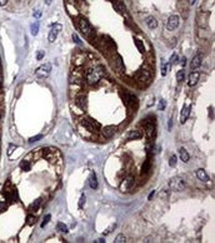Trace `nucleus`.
Instances as JSON below:
<instances>
[{"instance_id":"nucleus-35","label":"nucleus","mask_w":215,"mask_h":243,"mask_svg":"<svg viewBox=\"0 0 215 243\" xmlns=\"http://www.w3.org/2000/svg\"><path fill=\"white\" fill-rule=\"evenodd\" d=\"M176 155H171L170 158H169V166L170 167H175L176 166Z\"/></svg>"},{"instance_id":"nucleus-17","label":"nucleus","mask_w":215,"mask_h":243,"mask_svg":"<svg viewBox=\"0 0 215 243\" xmlns=\"http://www.w3.org/2000/svg\"><path fill=\"white\" fill-rule=\"evenodd\" d=\"M141 137H143V134L140 133V132L138 130H130L128 135H127V139L128 140H135V139H140Z\"/></svg>"},{"instance_id":"nucleus-13","label":"nucleus","mask_w":215,"mask_h":243,"mask_svg":"<svg viewBox=\"0 0 215 243\" xmlns=\"http://www.w3.org/2000/svg\"><path fill=\"white\" fill-rule=\"evenodd\" d=\"M101 132H103V135L105 137L106 139L113 138L114 134L116 133V127H114V125H106V127H104Z\"/></svg>"},{"instance_id":"nucleus-26","label":"nucleus","mask_w":215,"mask_h":243,"mask_svg":"<svg viewBox=\"0 0 215 243\" xmlns=\"http://www.w3.org/2000/svg\"><path fill=\"white\" fill-rule=\"evenodd\" d=\"M20 168H22V171H24V172H29L30 171V163L28 161H22L20 162Z\"/></svg>"},{"instance_id":"nucleus-4","label":"nucleus","mask_w":215,"mask_h":243,"mask_svg":"<svg viewBox=\"0 0 215 243\" xmlns=\"http://www.w3.org/2000/svg\"><path fill=\"white\" fill-rule=\"evenodd\" d=\"M51 72V65L50 64H43L41 67H39L35 72V75L39 79H45L49 77V74Z\"/></svg>"},{"instance_id":"nucleus-48","label":"nucleus","mask_w":215,"mask_h":243,"mask_svg":"<svg viewBox=\"0 0 215 243\" xmlns=\"http://www.w3.org/2000/svg\"><path fill=\"white\" fill-rule=\"evenodd\" d=\"M34 17H35V18H39V17H40V12H35V13H34Z\"/></svg>"},{"instance_id":"nucleus-27","label":"nucleus","mask_w":215,"mask_h":243,"mask_svg":"<svg viewBox=\"0 0 215 243\" xmlns=\"http://www.w3.org/2000/svg\"><path fill=\"white\" fill-rule=\"evenodd\" d=\"M30 31H31V34H33V35L38 34V31H39V22H38V20L31 24V30Z\"/></svg>"},{"instance_id":"nucleus-11","label":"nucleus","mask_w":215,"mask_h":243,"mask_svg":"<svg viewBox=\"0 0 215 243\" xmlns=\"http://www.w3.org/2000/svg\"><path fill=\"white\" fill-rule=\"evenodd\" d=\"M4 195H5V198H6L10 203L17 202V200H18V193H17V189H15V188L6 189V191L4 192Z\"/></svg>"},{"instance_id":"nucleus-21","label":"nucleus","mask_w":215,"mask_h":243,"mask_svg":"<svg viewBox=\"0 0 215 243\" xmlns=\"http://www.w3.org/2000/svg\"><path fill=\"white\" fill-rule=\"evenodd\" d=\"M196 177L200 179V181H203V182H208V181H209L208 174H206V172L204 171V169H198V171H196Z\"/></svg>"},{"instance_id":"nucleus-51","label":"nucleus","mask_w":215,"mask_h":243,"mask_svg":"<svg viewBox=\"0 0 215 243\" xmlns=\"http://www.w3.org/2000/svg\"><path fill=\"white\" fill-rule=\"evenodd\" d=\"M185 60H186L185 58H183V60H181V65H183V67H184V65H185V63H186Z\"/></svg>"},{"instance_id":"nucleus-6","label":"nucleus","mask_w":215,"mask_h":243,"mask_svg":"<svg viewBox=\"0 0 215 243\" xmlns=\"http://www.w3.org/2000/svg\"><path fill=\"white\" fill-rule=\"evenodd\" d=\"M78 26H79V29L83 34H85V35H89V33L91 31V26L90 24H89V22L86 19H84V18H80L79 19V22H78Z\"/></svg>"},{"instance_id":"nucleus-42","label":"nucleus","mask_w":215,"mask_h":243,"mask_svg":"<svg viewBox=\"0 0 215 243\" xmlns=\"http://www.w3.org/2000/svg\"><path fill=\"white\" fill-rule=\"evenodd\" d=\"M14 149H17V145H15V144H10L9 145V148H8V155H10V154H12V152L14 150Z\"/></svg>"},{"instance_id":"nucleus-47","label":"nucleus","mask_w":215,"mask_h":243,"mask_svg":"<svg viewBox=\"0 0 215 243\" xmlns=\"http://www.w3.org/2000/svg\"><path fill=\"white\" fill-rule=\"evenodd\" d=\"M3 88V75H1V73H0V89Z\"/></svg>"},{"instance_id":"nucleus-25","label":"nucleus","mask_w":215,"mask_h":243,"mask_svg":"<svg viewBox=\"0 0 215 243\" xmlns=\"http://www.w3.org/2000/svg\"><path fill=\"white\" fill-rule=\"evenodd\" d=\"M56 228H58V231L63 232V233H68V232H69V229H68L66 224H65V223H63V222H59V223L56 224Z\"/></svg>"},{"instance_id":"nucleus-40","label":"nucleus","mask_w":215,"mask_h":243,"mask_svg":"<svg viewBox=\"0 0 215 243\" xmlns=\"http://www.w3.org/2000/svg\"><path fill=\"white\" fill-rule=\"evenodd\" d=\"M6 209H8V204L5 203V202H0V213L5 212Z\"/></svg>"},{"instance_id":"nucleus-9","label":"nucleus","mask_w":215,"mask_h":243,"mask_svg":"<svg viewBox=\"0 0 215 243\" xmlns=\"http://www.w3.org/2000/svg\"><path fill=\"white\" fill-rule=\"evenodd\" d=\"M134 177H127L125 178V181L122 183V186H120V188H122V191L124 192H129L130 189H133L134 187Z\"/></svg>"},{"instance_id":"nucleus-37","label":"nucleus","mask_w":215,"mask_h":243,"mask_svg":"<svg viewBox=\"0 0 215 243\" xmlns=\"http://www.w3.org/2000/svg\"><path fill=\"white\" fill-rule=\"evenodd\" d=\"M43 138V135H35V137H31V138L29 139V143H35V142H38L39 139H41Z\"/></svg>"},{"instance_id":"nucleus-7","label":"nucleus","mask_w":215,"mask_h":243,"mask_svg":"<svg viewBox=\"0 0 215 243\" xmlns=\"http://www.w3.org/2000/svg\"><path fill=\"white\" fill-rule=\"evenodd\" d=\"M179 23H180L179 17H178V15H171V17L168 19V23H166L168 30H175L178 26H179Z\"/></svg>"},{"instance_id":"nucleus-49","label":"nucleus","mask_w":215,"mask_h":243,"mask_svg":"<svg viewBox=\"0 0 215 243\" xmlns=\"http://www.w3.org/2000/svg\"><path fill=\"white\" fill-rule=\"evenodd\" d=\"M153 195H154V191H153V192H151V193H150V194H149V197H148V199H149V200H150V199H151V198H153Z\"/></svg>"},{"instance_id":"nucleus-18","label":"nucleus","mask_w":215,"mask_h":243,"mask_svg":"<svg viewBox=\"0 0 215 243\" xmlns=\"http://www.w3.org/2000/svg\"><path fill=\"white\" fill-rule=\"evenodd\" d=\"M144 127H145V129H146V133H148L150 137L153 135L154 129H155V127H154V124H153V122L145 120V122H144Z\"/></svg>"},{"instance_id":"nucleus-16","label":"nucleus","mask_w":215,"mask_h":243,"mask_svg":"<svg viewBox=\"0 0 215 243\" xmlns=\"http://www.w3.org/2000/svg\"><path fill=\"white\" fill-rule=\"evenodd\" d=\"M200 65H201V55L198 54L193 58V60L190 63V68H191V70H194V69H198Z\"/></svg>"},{"instance_id":"nucleus-2","label":"nucleus","mask_w":215,"mask_h":243,"mask_svg":"<svg viewBox=\"0 0 215 243\" xmlns=\"http://www.w3.org/2000/svg\"><path fill=\"white\" fill-rule=\"evenodd\" d=\"M122 97H123V100L124 103L128 105V107L133 108V109H136L138 108V104H139V100L136 98L134 94H130V93H127V92H123L122 93Z\"/></svg>"},{"instance_id":"nucleus-55","label":"nucleus","mask_w":215,"mask_h":243,"mask_svg":"<svg viewBox=\"0 0 215 243\" xmlns=\"http://www.w3.org/2000/svg\"><path fill=\"white\" fill-rule=\"evenodd\" d=\"M0 140H1V139H0Z\"/></svg>"},{"instance_id":"nucleus-29","label":"nucleus","mask_w":215,"mask_h":243,"mask_svg":"<svg viewBox=\"0 0 215 243\" xmlns=\"http://www.w3.org/2000/svg\"><path fill=\"white\" fill-rule=\"evenodd\" d=\"M35 222H36V217H35V216L29 214L28 217H27V224H29V226H34V224H35Z\"/></svg>"},{"instance_id":"nucleus-38","label":"nucleus","mask_w":215,"mask_h":243,"mask_svg":"<svg viewBox=\"0 0 215 243\" xmlns=\"http://www.w3.org/2000/svg\"><path fill=\"white\" fill-rule=\"evenodd\" d=\"M165 107H166V102L164 99H161L160 100V103H159V107H158V109L159 110H164L165 109Z\"/></svg>"},{"instance_id":"nucleus-24","label":"nucleus","mask_w":215,"mask_h":243,"mask_svg":"<svg viewBox=\"0 0 215 243\" xmlns=\"http://www.w3.org/2000/svg\"><path fill=\"white\" fill-rule=\"evenodd\" d=\"M150 169V161L146 159L144 163H143V167H141V174H146Z\"/></svg>"},{"instance_id":"nucleus-34","label":"nucleus","mask_w":215,"mask_h":243,"mask_svg":"<svg viewBox=\"0 0 215 243\" xmlns=\"http://www.w3.org/2000/svg\"><path fill=\"white\" fill-rule=\"evenodd\" d=\"M184 77H185V74H184V70H179L176 74V80L178 82H183L184 80Z\"/></svg>"},{"instance_id":"nucleus-44","label":"nucleus","mask_w":215,"mask_h":243,"mask_svg":"<svg viewBox=\"0 0 215 243\" xmlns=\"http://www.w3.org/2000/svg\"><path fill=\"white\" fill-rule=\"evenodd\" d=\"M176 59H178V55H176V54H173L171 58H170V63H171V64H175Z\"/></svg>"},{"instance_id":"nucleus-15","label":"nucleus","mask_w":215,"mask_h":243,"mask_svg":"<svg viewBox=\"0 0 215 243\" xmlns=\"http://www.w3.org/2000/svg\"><path fill=\"white\" fill-rule=\"evenodd\" d=\"M199 78H200V74H199L198 72H193V73H190V75H189V80H188L189 87L196 85V83H198V80H199Z\"/></svg>"},{"instance_id":"nucleus-52","label":"nucleus","mask_w":215,"mask_h":243,"mask_svg":"<svg viewBox=\"0 0 215 243\" xmlns=\"http://www.w3.org/2000/svg\"><path fill=\"white\" fill-rule=\"evenodd\" d=\"M51 1H53V0H45V4H46V5H50Z\"/></svg>"},{"instance_id":"nucleus-20","label":"nucleus","mask_w":215,"mask_h":243,"mask_svg":"<svg viewBox=\"0 0 215 243\" xmlns=\"http://www.w3.org/2000/svg\"><path fill=\"white\" fill-rule=\"evenodd\" d=\"M145 22H146V25H148L149 29H155L156 26H158V22H156V19L154 17H149Z\"/></svg>"},{"instance_id":"nucleus-28","label":"nucleus","mask_w":215,"mask_h":243,"mask_svg":"<svg viewBox=\"0 0 215 243\" xmlns=\"http://www.w3.org/2000/svg\"><path fill=\"white\" fill-rule=\"evenodd\" d=\"M40 203H41V199H40V198H38L36 200H34V203H31V204H30V207H29V210H36V209L39 208Z\"/></svg>"},{"instance_id":"nucleus-5","label":"nucleus","mask_w":215,"mask_h":243,"mask_svg":"<svg viewBox=\"0 0 215 243\" xmlns=\"http://www.w3.org/2000/svg\"><path fill=\"white\" fill-rule=\"evenodd\" d=\"M81 125L85 127L88 130H100V123L96 122L95 119H83L81 120Z\"/></svg>"},{"instance_id":"nucleus-14","label":"nucleus","mask_w":215,"mask_h":243,"mask_svg":"<svg viewBox=\"0 0 215 243\" xmlns=\"http://www.w3.org/2000/svg\"><path fill=\"white\" fill-rule=\"evenodd\" d=\"M189 114H190V107H189V105H184L183 109H181V112H180V123L181 124H184L188 120Z\"/></svg>"},{"instance_id":"nucleus-54","label":"nucleus","mask_w":215,"mask_h":243,"mask_svg":"<svg viewBox=\"0 0 215 243\" xmlns=\"http://www.w3.org/2000/svg\"><path fill=\"white\" fill-rule=\"evenodd\" d=\"M104 242H105V241H104V239H101V238L96 241V243H104Z\"/></svg>"},{"instance_id":"nucleus-3","label":"nucleus","mask_w":215,"mask_h":243,"mask_svg":"<svg viewBox=\"0 0 215 243\" xmlns=\"http://www.w3.org/2000/svg\"><path fill=\"white\" fill-rule=\"evenodd\" d=\"M169 187L173 189V191L180 192V191H183V189H184V187H185V182H184V179H183L181 177H174V178H171V179H170Z\"/></svg>"},{"instance_id":"nucleus-10","label":"nucleus","mask_w":215,"mask_h":243,"mask_svg":"<svg viewBox=\"0 0 215 243\" xmlns=\"http://www.w3.org/2000/svg\"><path fill=\"white\" fill-rule=\"evenodd\" d=\"M150 78H151L150 73L146 70V69H141V70L139 72V74H138V82H139V83L148 84V83L150 82Z\"/></svg>"},{"instance_id":"nucleus-31","label":"nucleus","mask_w":215,"mask_h":243,"mask_svg":"<svg viewBox=\"0 0 215 243\" xmlns=\"http://www.w3.org/2000/svg\"><path fill=\"white\" fill-rule=\"evenodd\" d=\"M115 64H116V69H118V70H122V69H123V60H122V58H120L119 55L116 56Z\"/></svg>"},{"instance_id":"nucleus-39","label":"nucleus","mask_w":215,"mask_h":243,"mask_svg":"<svg viewBox=\"0 0 215 243\" xmlns=\"http://www.w3.org/2000/svg\"><path fill=\"white\" fill-rule=\"evenodd\" d=\"M49 221H50V214H46V216H45V218H44V221H43V223H41V228L48 224V223H49Z\"/></svg>"},{"instance_id":"nucleus-41","label":"nucleus","mask_w":215,"mask_h":243,"mask_svg":"<svg viewBox=\"0 0 215 243\" xmlns=\"http://www.w3.org/2000/svg\"><path fill=\"white\" fill-rule=\"evenodd\" d=\"M84 204H85V195H81L80 197V199H79V208H81V207H84Z\"/></svg>"},{"instance_id":"nucleus-23","label":"nucleus","mask_w":215,"mask_h":243,"mask_svg":"<svg viewBox=\"0 0 215 243\" xmlns=\"http://www.w3.org/2000/svg\"><path fill=\"white\" fill-rule=\"evenodd\" d=\"M114 7H115V9H116L119 13L123 14L125 12V5L120 1V0H115V1H114Z\"/></svg>"},{"instance_id":"nucleus-50","label":"nucleus","mask_w":215,"mask_h":243,"mask_svg":"<svg viewBox=\"0 0 215 243\" xmlns=\"http://www.w3.org/2000/svg\"><path fill=\"white\" fill-rule=\"evenodd\" d=\"M171 125H173V119H170V120H169V130L171 129Z\"/></svg>"},{"instance_id":"nucleus-1","label":"nucleus","mask_w":215,"mask_h":243,"mask_svg":"<svg viewBox=\"0 0 215 243\" xmlns=\"http://www.w3.org/2000/svg\"><path fill=\"white\" fill-rule=\"evenodd\" d=\"M104 74V69L101 67H98L95 69H89L86 73V80L89 84H96L101 79Z\"/></svg>"},{"instance_id":"nucleus-36","label":"nucleus","mask_w":215,"mask_h":243,"mask_svg":"<svg viewBox=\"0 0 215 243\" xmlns=\"http://www.w3.org/2000/svg\"><path fill=\"white\" fill-rule=\"evenodd\" d=\"M125 239H127V238H125L124 234H119L116 238H115V243H124V242H127Z\"/></svg>"},{"instance_id":"nucleus-19","label":"nucleus","mask_w":215,"mask_h":243,"mask_svg":"<svg viewBox=\"0 0 215 243\" xmlns=\"http://www.w3.org/2000/svg\"><path fill=\"white\" fill-rule=\"evenodd\" d=\"M179 157H180V159L184 162V163H188L189 159H190V157H189V153L184 149V148H180V149H179Z\"/></svg>"},{"instance_id":"nucleus-33","label":"nucleus","mask_w":215,"mask_h":243,"mask_svg":"<svg viewBox=\"0 0 215 243\" xmlns=\"http://www.w3.org/2000/svg\"><path fill=\"white\" fill-rule=\"evenodd\" d=\"M168 69H169V64H166V63H164V64L161 65V75L165 77L168 74Z\"/></svg>"},{"instance_id":"nucleus-12","label":"nucleus","mask_w":215,"mask_h":243,"mask_svg":"<svg viewBox=\"0 0 215 243\" xmlns=\"http://www.w3.org/2000/svg\"><path fill=\"white\" fill-rule=\"evenodd\" d=\"M61 30V25L60 24H54L53 28H51L50 33H49V36H48V40L50 41V43H54L56 36H58V33Z\"/></svg>"},{"instance_id":"nucleus-22","label":"nucleus","mask_w":215,"mask_h":243,"mask_svg":"<svg viewBox=\"0 0 215 243\" xmlns=\"http://www.w3.org/2000/svg\"><path fill=\"white\" fill-rule=\"evenodd\" d=\"M89 184H90V187L93 189H96L98 188V181H96V174L91 172L90 174V178H89Z\"/></svg>"},{"instance_id":"nucleus-53","label":"nucleus","mask_w":215,"mask_h":243,"mask_svg":"<svg viewBox=\"0 0 215 243\" xmlns=\"http://www.w3.org/2000/svg\"><path fill=\"white\" fill-rule=\"evenodd\" d=\"M1 117H3V110H1V105H0V120H1Z\"/></svg>"},{"instance_id":"nucleus-32","label":"nucleus","mask_w":215,"mask_h":243,"mask_svg":"<svg viewBox=\"0 0 215 243\" xmlns=\"http://www.w3.org/2000/svg\"><path fill=\"white\" fill-rule=\"evenodd\" d=\"M135 45H136V48H138L139 51H141V53L144 51V44L141 43V41H140L139 39H135Z\"/></svg>"},{"instance_id":"nucleus-45","label":"nucleus","mask_w":215,"mask_h":243,"mask_svg":"<svg viewBox=\"0 0 215 243\" xmlns=\"http://www.w3.org/2000/svg\"><path fill=\"white\" fill-rule=\"evenodd\" d=\"M73 39H74V41H75L76 44H80V40H79V38H78V35H76L75 33L73 34Z\"/></svg>"},{"instance_id":"nucleus-30","label":"nucleus","mask_w":215,"mask_h":243,"mask_svg":"<svg viewBox=\"0 0 215 243\" xmlns=\"http://www.w3.org/2000/svg\"><path fill=\"white\" fill-rule=\"evenodd\" d=\"M74 64L75 65H80V64H83L84 63V56L83 55H75V58H74Z\"/></svg>"},{"instance_id":"nucleus-43","label":"nucleus","mask_w":215,"mask_h":243,"mask_svg":"<svg viewBox=\"0 0 215 243\" xmlns=\"http://www.w3.org/2000/svg\"><path fill=\"white\" fill-rule=\"evenodd\" d=\"M44 55H45V53L43 51V50H40V51H38V54H36V59L38 60H41L44 58Z\"/></svg>"},{"instance_id":"nucleus-46","label":"nucleus","mask_w":215,"mask_h":243,"mask_svg":"<svg viewBox=\"0 0 215 243\" xmlns=\"http://www.w3.org/2000/svg\"><path fill=\"white\" fill-rule=\"evenodd\" d=\"M8 3V0H0V7H5Z\"/></svg>"},{"instance_id":"nucleus-8","label":"nucleus","mask_w":215,"mask_h":243,"mask_svg":"<svg viewBox=\"0 0 215 243\" xmlns=\"http://www.w3.org/2000/svg\"><path fill=\"white\" fill-rule=\"evenodd\" d=\"M75 104H76V107L79 108L80 110L85 112V109L88 107V99H86L85 94H80V95L75 99Z\"/></svg>"}]
</instances>
